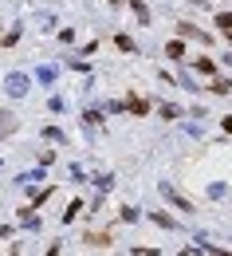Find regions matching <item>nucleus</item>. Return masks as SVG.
<instances>
[{"instance_id":"7","label":"nucleus","mask_w":232,"mask_h":256,"mask_svg":"<svg viewBox=\"0 0 232 256\" xmlns=\"http://www.w3.org/2000/svg\"><path fill=\"white\" fill-rule=\"evenodd\" d=\"M126 110L138 114V118H146V114H150V102H146V98H138V95H130V98H126Z\"/></svg>"},{"instance_id":"13","label":"nucleus","mask_w":232,"mask_h":256,"mask_svg":"<svg viewBox=\"0 0 232 256\" xmlns=\"http://www.w3.org/2000/svg\"><path fill=\"white\" fill-rule=\"evenodd\" d=\"M79 213H83V201H71V205H67V213H63V221H75Z\"/></svg>"},{"instance_id":"25","label":"nucleus","mask_w":232,"mask_h":256,"mask_svg":"<svg viewBox=\"0 0 232 256\" xmlns=\"http://www.w3.org/2000/svg\"><path fill=\"white\" fill-rule=\"evenodd\" d=\"M225 64H229V67H232V56H225Z\"/></svg>"},{"instance_id":"16","label":"nucleus","mask_w":232,"mask_h":256,"mask_svg":"<svg viewBox=\"0 0 232 256\" xmlns=\"http://www.w3.org/2000/svg\"><path fill=\"white\" fill-rule=\"evenodd\" d=\"M43 138H47V142H63V130L59 126H43Z\"/></svg>"},{"instance_id":"6","label":"nucleus","mask_w":232,"mask_h":256,"mask_svg":"<svg viewBox=\"0 0 232 256\" xmlns=\"http://www.w3.org/2000/svg\"><path fill=\"white\" fill-rule=\"evenodd\" d=\"M83 244H87V248H110L114 240H110L106 232H87V236H83Z\"/></svg>"},{"instance_id":"22","label":"nucleus","mask_w":232,"mask_h":256,"mask_svg":"<svg viewBox=\"0 0 232 256\" xmlns=\"http://www.w3.org/2000/svg\"><path fill=\"white\" fill-rule=\"evenodd\" d=\"M221 126H225V134H232V114H225V118H221Z\"/></svg>"},{"instance_id":"5","label":"nucleus","mask_w":232,"mask_h":256,"mask_svg":"<svg viewBox=\"0 0 232 256\" xmlns=\"http://www.w3.org/2000/svg\"><path fill=\"white\" fill-rule=\"evenodd\" d=\"M16 130H20V118L8 114V110H0V138H8V134H16Z\"/></svg>"},{"instance_id":"11","label":"nucleus","mask_w":232,"mask_h":256,"mask_svg":"<svg viewBox=\"0 0 232 256\" xmlns=\"http://www.w3.org/2000/svg\"><path fill=\"white\" fill-rule=\"evenodd\" d=\"M114 44H118V52H126V56H134V52H138L130 36H114Z\"/></svg>"},{"instance_id":"21","label":"nucleus","mask_w":232,"mask_h":256,"mask_svg":"<svg viewBox=\"0 0 232 256\" xmlns=\"http://www.w3.org/2000/svg\"><path fill=\"white\" fill-rule=\"evenodd\" d=\"M95 186H99V190L106 193V190H110V186H114V178H110V174H102V178H99V182H95Z\"/></svg>"},{"instance_id":"18","label":"nucleus","mask_w":232,"mask_h":256,"mask_svg":"<svg viewBox=\"0 0 232 256\" xmlns=\"http://www.w3.org/2000/svg\"><path fill=\"white\" fill-rule=\"evenodd\" d=\"M16 40H20V28H12V32H4V36H0V44H4V48H12Z\"/></svg>"},{"instance_id":"19","label":"nucleus","mask_w":232,"mask_h":256,"mask_svg":"<svg viewBox=\"0 0 232 256\" xmlns=\"http://www.w3.org/2000/svg\"><path fill=\"white\" fill-rule=\"evenodd\" d=\"M122 221H126V224L138 221V209H134V205H122Z\"/></svg>"},{"instance_id":"24","label":"nucleus","mask_w":232,"mask_h":256,"mask_svg":"<svg viewBox=\"0 0 232 256\" xmlns=\"http://www.w3.org/2000/svg\"><path fill=\"white\" fill-rule=\"evenodd\" d=\"M8 232H12V228H0V240H4V236H8Z\"/></svg>"},{"instance_id":"1","label":"nucleus","mask_w":232,"mask_h":256,"mask_svg":"<svg viewBox=\"0 0 232 256\" xmlns=\"http://www.w3.org/2000/svg\"><path fill=\"white\" fill-rule=\"evenodd\" d=\"M158 190H162V197H166V201H173V205H177L181 213H193V201H189V197H185V193H181V190H173L169 182H162Z\"/></svg>"},{"instance_id":"2","label":"nucleus","mask_w":232,"mask_h":256,"mask_svg":"<svg viewBox=\"0 0 232 256\" xmlns=\"http://www.w3.org/2000/svg\"><path fill=\"white\" fill-rule=\"evenodd\" d=\"M28 87H32V79H28V75H20V71H12V75L4 79V91H8V95H12V98L28 95Z\"/></svg>"},{"instance_id":"20","label":"nucleus","mask_w":232,"mask_h":256,"mask_svg":"<svg viewBox=\"0 0 232 256\" xmlns=\"http://www.w3.org/2000/svg\"><path fill=\"white\" fill-rule=\"evenodd\" d=\"M20 182H24V186H32V182H43V174H39V170H32V174H24Z\"/></svg>"},{"instance_id":"15","label":"nucleus","mask_w":232,"mask_h":256,"mask_svg":"<svg viewBox=\"0 0 232 256\" xmlns=\"http://www.w3.org/2000/svg\"><path fill=\"white\" fill-rule=\"evenodd\" d=\"M158 110H162V118H181V110H177V106H173V102H162V106H158Z\"/></svg>"},{"instance_id":"12","label":"nucleus","mask_w":232,"mask_h":256,"mask_svg":"<svg viewBox=\"0 0 232 256\" xmlns=\"http://www.w3.org/2000/svg\"><path fill=\"white\" fill-rule=\"evenodd\" d=\"M35 79H39V83H55V67H39Z\"/></svg>"},{"instance_id":"3","label":"nucleus","mask_w":232,"mask_h":256,"mask_svg":"<svg viewBox=\"0 0 232 256\" xmlns=\"http://www.w3.org/2000/svg\"><path fill=\"white\" fill-rule=\"evenodd\" d=\"M177 36H181V40H193V44H205V48L213 44V36H209V32H201L197 24H185V20L177 24Z\"/></svg>"},{"instance_id":"23","label":"nucleus","mask_w":232,"mask_h":256,"mask_svg":"<svg viewBox=\"0 0 232 256\" xmlns=\"http://www.w3.org/2000/svg\"><path fill=\"white\" fill-rule=\"evenodd\" d=\"M189 4H197V8H209V4H213V0H189Z\"/></svg>"},{"instance_id":"9","label":"nucleus","mask_w":232,"mask_h":256,"mask_svg":"<svg viewBox=\"0 0 232 256\" xmlns=\"http://www.w3.org/2000/svg\"><path fill=\"white\" fill-rule=\"evenodd\" d=\"M193 71H197V75H217V60H209V56H205V60L193 64Z\"/></svg>"},{"instance_id":"4","label":"nucleus","mask_w":232,"mask_h":256,"mask_svg":"<svg viewBox=\"0 0 232 256\" xmlns=\"http://www.w3.org/2000/svg\"><path fill=\"white\" fill-rule=\"evenodd\" d=\"M126 4L134 8V16H138V24H142V28H150V24H154V20H150V4H146V0H126Z\"/></svg>"},{"instance_id":"14","label":"nucleus","mask_w":232,"mask_h":256,"mask_svg":"<svg viewBox=\"0 0 232 256\" xmlns=\"http://www.w3.org/2000/svg\"><path fill=\"white\" fill-rule=\"evenodd\" d=\"M83 126H102V114L99 110H87V114H83Z\"/></svg>"},{"instance_id":"17","label":"nucleus","mask_w":232,"mask_h":256,"mask_svg":"<svg viewBox=\"0 0 232 256\" xmlns=\"http://www.w3.org/2000/svg\"><path fill=\"white\" fill-rule=\"evenodd\" d=\"M217 28L229 32V28H232V12H217Z\"/></svg>"},{"instance_id":"10","label":"nucleus","mask_w":232,"mask_h":256,"mask_svg":"<svg viewBox=\"0 0 232 256\" xmlns=\"http://www.w3.org/2000/svg\"><path fill=\"white\" fill-rule=\"evenodd\" d=\"M150 221H154V224H162V228H177V221H173L169 213H150Z\"/></svg>"},{"instance_id":"8","label":"nucleus","mask_w":232,"mask_h":256,"mask_svg":"<svg viewBox=\"0 0 232 256\" xmlns=\"http://www.w3.org/2000/svg\"><path fill=\"white\" fill-rule=\"evenodd\" d=\"M166 56L181 64V60H185V44H181V40H169V44H166Z\"/></svg>"}]
</instances>
